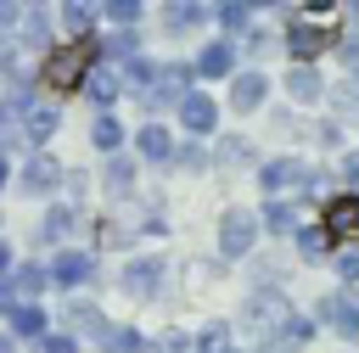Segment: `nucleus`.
Masks as SVG:
<instances>
[{"label": "nucleus", "instance_id": "obj_16", "mask_svg": "<svg viewBox=\"0 0 359 353\" xmlns=\"http://www.w3.org/2000/svg\"><path fill=\"white\" fill-rule=\"evenodd\" d=\"M140 157H146V162H168V157H174V134H168L163 123H146V129H140Z\"/></svg>", "mask_w": 359, "mask_h": 353}, {"label": "nucleus", "instance_id": "obj_33", "mask_svg": "<svg viewBox=\"0 0 359 353\" xmlns=\"http://www.w3.org/2000/svg\"><path fill=\"white\" fill-rule=\"evenodd\" d=\"M45 34H50V22H45V11L34 6V11H28V28H22V39H28V45H45Z\"/></svg>", "mask_w": 359, "mask_h": 353}, {"label": "nucleus", "instance_id": "obj_24", "mask_svg": "<svg viewBox=\"0 0 359 353\" xmlns=\"http://www.w3.org/2000/svg\"><path fill=\"white\" fill-rule=\"evenodd\" d=\"M258 224H269V230L292 235V230H297V219H292V202H264V219H258Z\"/></svg>", "mask_w": 359, "mask_h": 353}, {"label": "nucleus", "instance_id": "obj_30", "mask_svg": "<svg viewBox=\"0 0 359 353\" xmlns=\"http://www.w3.org/2000/svg\"><path fill=\"white\" fill-rule=\"evenodd\" d=\"M107 191H112V196H123V191H135V168H129L123 157H112V162H107Z\"/></svg>", "mask_w": 359, "mask_h": 353}, {"label": "nucleus", "instance_id": "obj_20", "mask_svg": "<svg viewBox=\"0 0 359 353\" xmlns=\"http://www.w3.org/2000/svg\"><path fill=\"white\" fill-rule=\"evenodd\" d=\"M320 90H325V84H320L314 67H292V73H286V95H292V101H314Z\"/></svg>", "mask_w": 359, "mask_h": 353}, {"label": "nucleus", "instance_id": "obj_46", "mask_svg": "<svg viewBox=\"0 0 359 353\" xmlns=\"http://www.w3.org/2000/svg\"><path fill=\"white\" fill-rule=\"evenodd\" d=\"M0 185H6V151H0Z\"/></svg>", "mask_w": 359, "mask_h": 353}, {"label": "nucleus", "instance_id": "obj_36", "mask_svg": "<svg viewBox=\"0 0 359 353\" xmlns=\"http://www.w3.org/2000/svg\"><path fill=\"white\" fill-rule=\"evenodd\" d=\"M107 56H112V62H118V56H135V34H129V28L112 34V39H107Z\"/></svg>", "mask_w": 359, "mask_h": 353}, {"label": "nucleus", "instance_id": "obj_6", "mask_svg": "<svg viewBox=\"0 0 359 353\" xmlns=\"http://www.w3.org/2000/svg\"><path fill=\"white\" fill-rule=\"evenodd\" d=\"M90 101H118V90H123V67L118 62H90V73H84V84H79Z\"/></svg>", "mask_w": 359, "mask_h": 353}, {"label": "nucleus", "instance_id": "obj_19", "mask_svg": "<svg viewBox=\"0 0 359 353\" xmlns=\"http://www.w3.org/2000/svg\"><path fill=\"white\" fill-rule=\"evenodd\" d=\"M67 331H79V336H101L107 319H101L90 303H73V297H67Z\"/></svg>", "mask_w": 359, "mask_h": 353}, {"label": "nucleus", "instance_id": "obj_3", "mask_svg": "<svg viewBox=\"0 0 359 353\" xmlns=\"http://www.w3.org/2000/svg\"><path fill=\"white\" fill-rule=\"evenodd\" d=\"M252 241H258V213L252 207H224V219H219V252L224 258H247Z\"/></svg>", "mask_w": 359, "mask_h": 353}, {"label": "nucleus", "instance_id": "obj_38", "mask_svg": "<svg viewBox=\"0 0 359 353\" xmlns=\"http://www.w3.org/2000/svg\"><path fill=\"white\" fill-rule=\"evenodd\" d=\"M337 275L342 280H359V252H337Z\"/></svg>", "mask_w": 359, "mask_h": 353}, {"label": "nucleus", "instance_id": "obj_18", "mask_svg": "<svg viewBox=\"0 0 359 353\" xmlns=\"http://www.w3.org/2000/svg\"><path fill=\"white\" fill-rule=\"evenodd\" d=\"M90 22H95V11H90L84 0H67V6H62V28L73 34V45H84V39H90Z\"/></svg>", "mask_w": 359, "mask_h": 353}, {"label": "nucleus", "instance_id": "obj_37", "mask_svg": "<svg viewBox=\"0 0 359 353\" xmlns=\"http://www.w3.org/2000/svg\"><path fill=\"white\" fill-rule=\"evenodd\" d=\"M34 353H73V336H50V331H45V336L34 342Z\"/></svg>", "mask_w": 359, "mask_h": 353}, {"label": "nucleus", "instance_id": "obj_43", "mask_svg": "<svg viewBox=\"0 0 359 353\" xmlns=\"http://www.w3.org/2000/svg\"><path fill=\"white\" fill-rule=\"evenodd\" d=\"M11 22H17V6H6V0H0V28H11Z\"/></svg>", "mask_w": 359, "mask_h": 353}, {"label": "nucleus", "instance_id": "obj_2", "mask_svg": "<svg viewBox=\"0 0 359 353\" xmlns=\"http://www.w3.org/2000/svg\"><path fill=\"white\" fill-rule=\"evenodd\" d=\"M337 45H342V34L325 28V22H292V28H286V50H292L297 67H309L314 56H325V50H337Z\"/></svg>", "mask_w": 359, "mask_h": 353}, {"label": "nucleus", "instance_id": "obj_23", "mask_svg": "<svg viewBox=\"0 0 359 353\" xmlns=\"http://www.w3.org/2000/svg\"><path fill=\"white\" fill-rule=\"evenodd\" d=\"M101 347H107V353H135V347H140V331H135V325H107V331H101Z\"/></svg>", "mask_w": 359, "mask_h": 353}, {"label": "nucleus", "instance_id": "obj_35", "mask_svg": "<svg viewBox=\"0 0 359 353\" xmlns=\"http://www.w3.org/2000/svg\"><path fill=\"white\" fill-rule=\"evenodd\" d=\"M107 17H112V22H135V17H140V0H112Z\"/></svg>", "mask_w": 359, "mask_h": 353}, {"label": "nucleus", "instance_id": "obj_26", "mask_svg": "<svg viewBox=\"0 0 359 353\" xmlns=\"http://www.w3.org/2000/svg\"><path fill=\"white\" fill-rule=\"evenodd\" d=\"M325 314L337 319V331H342V336H359V303H353V297H342V303H331Z\"/></svg>", "mask_w": 359, "mask_h": 353}, {"label": "nucleus", "instance_id": "obj_4", "mask_svg": "<svg viewBox=\"0 0 359 353\" xmlns=\"http://www.w3.org/2000/svg\"><path fill=\"white\" fill-rule=\"evenodd\" d=\"M90 73V50L84 45H67V50H50L45 56V84L50 90H79Z\"/></svg>", "mask_w": 359, "mask_h": 353}, {"label": "nucleus", "instance_id": "obj_1", "mask_svg": "<svg viewBox=\"0 0 359 353\" xmlns=\"http://www.w3.org/2000/svg\"><path fill=\"white\" fill-rule=\"evenodd\" d=\"M292 319H297V314H292V303H286L280 291H252V297L241 303V331H247L252 347H280V336H286Z\"/></svg>", "mask_w": 359, "mask_h": 353}, {"label": "nucleus", "instance_id": "obj_9", "mask_svg": "<svg viewBox=\"0 0 359 353\" xmlns=\"http://www.w3.org/2000/svg\"><path fill=\"white\" fill-rule=\"evenodd\" d=\"M180 123H185L191 134H213V123H219V106H213V95H208V90H191V95L180 101Z\"/></svg>", "mask_w": 359, "mask_h": 353}, {"label": "nucleus", "instance_id": "obj_17", "mask_svg": "<svg viewBox=\"0 0 359 353\" xmlns=\"http://www.w3.org/2000/svg\"><path fill=\"white\" fill-rule=\"evenodd\" d=\"M45 286H50V269H39V263H22V269L11 275V297H28V303H34Z\"/></svg>", "mask_w": 359, "mask_h": 353}, {"label": "nucleus", "instance_id": "obj_5", "mask_svg": "<svg viewBox=\"0 0 359 353\" xmlns=\"http://www.w3.org/2000/svg\"><path fill=\"white\" fill-rule=\"evenodd\" d=\"M191 78H196V73H191L185 62H174V67H157L140 101H146V106H180V101L191 95Z\"/></svg>", "mask_w": 359, "mask_h": 353}, {"label": "nucleus", "instance_id": "obj_42", "mask_svg": "<svg viewBox=\"0 0 359 353\" xmlns=\"http://www.w3.org/2000/svg\"><path fill=\"white\" fill-rule=\"evenodd\" d=\"M11 134H17V129H11V106H6V101H0V146H6V140H11Z\"/></svg>", "mask_w": 359, "mask_h": 353}, {"label": "nucleus", "instance_id": "obj_27", "mask_svg": "<svg viewBox=\"0 0 359 353\" xmlns=\"http://www.w3.org/2000/svg\"><path fill=\"white\" fill-rule=\"evenodd\" d=\"M196 347H202V353H230V325H224V319H213V325H202V336H196Z\"/></svg>", "mask_w": 359, "mask_h": 353}, {"label": "nucleus", "instance_id": "obj_15", "mask_svg": "<svg viewBox=\"0 0 359 353\" xmlns=\"http://www.w3.org/2000/svg\"><path fill=\"white\" fill-rule=\"evenodd\" d=\"M236 67V50L224 45V39H213V45H202V56H196V67L191 73H208V78H224Z\"/></svg>", "mask_w": 359, "mask_h": 353}, {"label": "nucleus", "instance_id": "obj_14", "mask_svg": "<svg viewBox=\"0 0 359 353\" xmlns=\"http://www.w3.org/2000/svg\"><path fill=\"white\" fill-rule=\"evenodd\" d=\"M6 314H11V336H28V342L45 336V308L39 303H11Z\"/></svg>", "mask_w": 359, "mask_h": 353}, {"label": "nucleus", "instance_id": "obj_34", "mask_svg": "<svg viewBox=\"0 0 359 353\" xmlns=\"http://www.w3.org/2000/svg\"><path fill=\"white\" fill-rule=\"evenodd\" d=\"M309 336H314V325H309V319H292V325H286V336H280V347H303Z\"/></svg>", "mask_w": 359, "mask_h": 353}, {"label": "nucleus", "instance_id": "obj_40", "mask_svg": "<svg viewBox=\"0 0 359 353\" xmlns=\"http://www.w3.org/2000/svg\"><path fill=\"white\" fill-rule=\"evenodd\" d=\"M342 179H348V185H359V151H348V157H342Z\"/></svg>", "mask_w": 359, "mask_h": 353}, {"label": "nucleus", "instance_id": "obj_41", "mask_svg": "<svg viewBox=\"0 0 359 353\" xmlns=\"http://www.w3.org/2000/svg\"><path fill=\"white\" fill-rule=\"evenodd\" d=\"M180 162H185V168H202L208 157H202V146H185V151H180Z\"/></svg>", "mask_w": 359, "mask_h": 353}, {"label": "nucleus", "instance_id": "obj_31", "mask_svg": "<svg viewBox=\"0 0 359 353\" xmlns=\"http://www.w3.org/2000/svg\"><path fill=\"white\" fill-rule=\"evenodd\" d=\"M247 151H252V146H247V140H241V134H224V140H219V151H213V157H219V162H230V168H236V162H247Z\"/></svg>", "mask_w": 359, "mask_h": 353}, {"label": "nucleus", "instance_id": "obj_13", "mask_svg": "<svg viewBox=\"0 0 359 353\" xmlns=\"http://www.w3.org/2000/svg\"><path fill=\"white\" fill-rule=\"evenodd\" d=\"M264 95H269V78H264V73H236V90H230L236 112H252V106H264Z\"/></svg>", "mask_w": 359, "mask_h": 353}, {"label": "nucleus", "instance_id": "obj_44", "mask_svg": "<svg viewBox=\"0 0 359 353\" xmlns=\"http://www.w3.org/2000/svg\"><path fill=\"white\" fill-rule=\"evenodd\" d=\"M6 269H11V247L0 241V275H6Z\"/></svg>", "mask_w": 359, "mask_h": 353}, {"label": "nucleus", "instance_id": "obj_32", "mask_svg": "<svg viewBox=\"0 0 359 353\" xmlns=\"http://www.w3.org/2000/svg\"><path fill=\"white\" fill-rule=\"evenodd\" d=\"M67 230H73V213H67V207H50V219H45V241H62Z\"/></svg>", "mask_w": 359, "mask_h": 353}, {"label": "nucleus", "instance_id": "obj_25", "mask_svg": "<svg viewBox=\"0 0 359 353\" xmlns=\"http://www.w3.org/2000/svg\"><path fill=\"white\" fill-rule=\"evenodd\" d=\"M292 241H297V258L314 263V258H325V241H331V235H325V230H292Z\"/></svg>", "mask_w": 359, "mask_h": 353}, {"label": "nucleus", "instance_id": "obj_8", "mask_svg": "<svg viewBox=\"0 0 359 353\" xmlns=\"http://www.w3.org/2000/svg\"><path fill=\"white\" fill-rule=\"evenodd\" d=\"M258 185H264L269 196H275V191H292V185H297V191H309V168H303V162H292V157H275V162H264V168H258Z\"/></svg>", "mask_w": 359, "mask_h": 353}, {"label": "nucleus", "instance_id": "obj_29", "mask_svg": "<svg viewBox=\"0 0 359 353\" xmlns=\"http://www.w3.org/2000/svg\"><path fill=\"white\" fill-rule=\"evenodd\" d=\"M90 140H95L101 151H118V146H123V129H118V118H95V129H90Z\"/></svg>", "mask_w": 359, "mask_h": 353}, {"label": "nucleus", "instance_id": "obj_39", "mask_svg": "<svg viewBox=\"0 0 359 353\" xmlns=\"http://www.w3.org/2000/svg\"><path fill=\"white\" fill-rule=\"evenodd\" d=\"M342 67L359 73V39H342Z\"/></svg>", "mask_w": 359, "mask_h": 353}, {"label": "nucleus", "instance_id": "obj_12", "mask_svg": "<svg viewBox=\"0 0 359 353\" xmlns=\"http://www.w3.org/2000/svg\"><path fill=\"white\" fill-rule=\"evenodd\" d=\"M325 235H359V196H331L325 202Z\"/></svg>", "mask_w": 359, "mask_h": 353}, {"label": "nucleus", "instance_id": "obj_45", "mask_svg": "<svg viewBox=\"0 0 359 353\" xmlns=\"http://www.w3.org/2000/svg\"><path fill=\"white\" fill-rule=\"evenodd\" d=\"M11 347H17V342H11V336H0V353H11Z\"/></svg>", "mask_w": 359, "mask_h": 353}, {"label": "nucleus", "instance_id": "obj_7", "mask_svg": "<svg viewBox=\"0 0 359 353\" xmlns=\"http://www.w3.org/2000/svg\"><path fill=\"white\" fill-rule=\"evenodd\" d=\"M62 185V162L50 157V151H34L28 162H22V191L28 196H45V191H56Z\"/></svg>", "mask_w": 359, "mask_h": 353}, {"label": "nucleus", "instance_id": "obj_11", "mask_svg": "<svg viewBox=\"0 0 359 353\" xmlns=\"http://www.w3.org/2000/svg\"><path fill=\"white\" fill-rule=\"evenodd\" d=\"M90 275H95V258L79 252V247H67V252L50 263V280H56V286H79V280H90Z\"/></svg>", "mask_w": 359, "mask_h": 353}, {"label": "nucleus", "instance_id": "obj_28", "mask_svg": "<svg viewBox=\"0 0 359 353\" xmlns=\"http://www.w3.org/2000/svg\"><path fill=\"white\" fill-rule=\"evenodd\" d=\"M213 17H219L224 28H236V34H247V22H252V6H241V0H224Z\"/></svg>", "mask_w": 359, "mask_h": 353}, {"label": "nucleus", "instance_id": "obj_22", "mask_svg": "<svg viewBox=\"0 0 359 353\" xmlns=\"http://www.w3.org/2000/svg\"><path fill=\"white\" fill-rule=\"evenodd\" d=\"M163 22L180 34V28H196V22H208V11H202V6H191V0H174V6H163Z\"/></svg>", "mask_w": 359, "mask_h": 353}, {"label": "nucleus", "instance_id": "obj_10", "mask_svg": "<svg viewBox=\"0 0 359 353\" xmlns=\"http://www.w3.org/2000/svg\"><path fill=\"white\" fill-rule=\"evenodd\" d=\"M157 286H163V263L157 258H135L123 269V291L129 297H157Z\"/></svg>", "mask_w": 359, "mask_h": 353}, {"label": "nucleus", "instance_id": "obj_21", "mask_svg": "<svg viewBox=\"0 0 359 353\" xmlns=\"http://www.w3.org/2000/svg\"><path fill=\"white\" fill-rule=\"evenodd\" d=\"M50 134H56V112H50V106H34V112L22 118V140H34V146H45Z\"/></svg>", "mask_w": 359, "mask_h": 353}]
</instances>
